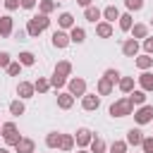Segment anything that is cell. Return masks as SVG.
I'll return each instance as SVG.
<instances>
[{"instance_id": "b9f144b4", "label": "cell", "mask_w": 153, "mask_h": 153, "mask_svg": "<svg viewBox=\"0 0 153 153\" xmlns=\"http://www.w3.org/2000/svg\"><path fill=\"white\" fill-rule=\"evenodd\" d=\"M10 65H12V57H10V53H0V67H5V69H7Z\"/></svg>"}, {"instance_id": "bcb514c9", "label": "cell", "mask_w": 153, "mask_h": 153, "mask_svg": "<svg viewBox=\"0 0 153 153\" xmlns=\"http://www.w3.org/2000/svg\"><path fill=\"white\" fill-rule=\"evenodd\" d=\"M76 2H79V5H81V7H88V5H91V2H93V0H76Z\"/></svg>"}, {"instance_id": "7a4b0ae2", "label": "cell", "mask_w": 153, "mask_h": 153, "mask_svg": "<svg viewBox=\"0 0 153 153\" xmlns=\"http://www.w3.org/2000/svg\"><path fill=\"white\" fill-rule=\"evenodd\" d=\"M0 131H2V139H5L7 146H17V143L22 141V134L17 131L14 122H5V124H0Z\"/></svg>"}, {"instance_id": "9a60e30c", "label": "cell", "mask_w": 153, "mask_h": 153, "mask_svg": "<svg viewBox=\"0 0 153 153\" xmlns=\"http://www.w3.org/2000/svg\"><path fill=\"white\" fill-rule=\"evenodd\" d=\"M136 67H139L141 72L151 69V67H153V57H151L148 53H143V55H136Z\"/></svg>"}, {"instance_id": "e575fe53", "label": "cell", "mask_w": 153, "mask_h": 153, "mask_svg": "<svg viewBox=\"0 0 153 153\" xmlns=\"http://www.w3.org/2000/svg\"><path fill=\"white\" fill-rule=\"evenodd\" d=\"M38 5H41V12H43V14H50V12L57 7V2H55V0H41Z\"/></svg>"}, {"instance_id": "ab89813d", "label": "cell", "mask_w": 153, "mask_h": 153, "mask_svg": "<svg viewBox=\"0 0 153 153\" xmlns=\"http://www.w3.org/2000/svg\"><path fill=\"white\" fill-rule=\"evenodd\" d=\"M141 148H143V153H153V136H143Z\"/></svg>"}, {"instance_id": "ee69618b", "label": "cell", "mask_w": 153, "mask_h": 153, "mask_svg": "<svg viewBox=\"0 0 153 153\" xmlns=\"http://www.w3.org/2000/svg\"><path fill=\"white\" fill-rule=\"evenodd\" d=\"M5 7H7L10 12H14L17 7H22V2H19V0H5Z\"/></svg>"}, {"instance_id": "cb8c5ba5", "label": "cell", "mask_w": 153, "mask_h": 153, "mask_svg": "<svg viewBox=\"0 0 153 153\" xmlns=\"http://www.w3.org/2000/svg\"><path fill=\"white\" fill-rule=\"evenodd\" d=\"M117 86H120L122 93H131V91H134V76H122Z\"/></svg>"}, {"instance_id": "d590c367", "label": "cell", "mask_w": 153, "mask_h": 153, "mask_svg": "<svg viewBox=\"0 0 153 153\" xmlns=\"http://www.w3.org/2000/svg\"><path fill=\"white\" fill-rule=\"evenodd\" d=\"M108 81H112V84H120V79H122V74L117 72V69H105V74H103Z\"/></svg>"}, {"instance_id": "f6af8a7d", "label": "cell", "mask_w": 153, "mask_h": 153, "mask_svg": "<svg viewBox=\"0 0 153 153\" xmlns=\"http://www.w3.org/2000/svg\"><path fill=\"white\" fill-rule=\"evenodd\" d=\"M19 2H22L24 10H33V7H36V0H19Z\"/></svg>"}, {"instance_id": "2e32d148", "label": "cell", "mask_w": 153, "mask_h": 153, "mask_svg": "<svg viewBox=\"0 0 153 153\" xmlns=\"http://www.w3.org/2000/svg\"><path fill=\"white\" fill-rule=\"evenodd\" d=\"M112 86H115L112 81H108L105 76H100V79H98V86H96V88H98V96H110V93H112Z\"/></svg>"}, {"instance_id": "484cf974", "label": "cell", "mask_w": 153, "mask_h": 153, "mask_svg": "<svg viewBox=\"0 0 153 153\" xmlns=\"http://www.w3.org/2000/svg\"><path fill=\"white\" fill-rule=\"evenodd\" d=\"M60 139H62V134L50 131V134L45 136V146H48V148H60Z\"/></svg>"}, {"instance_id": "4dcf8cb0", "label": "cell", "mask_w": 153, "mask_h": 153, "mask_svg": "<svg viewBox=\"0 0 153 153\" xmlns=\"http://www.w3.org/2000/svg\"><path fill=\"white\" fill-rule=\"evenodd\" d=\"M33 86H36V91H38V93H48V91H50V79L38 76V79L33 81Z\"/></svg>"}, {"instance_id": "d6986e66", "label": "cell", "mask_w": 153, "mask_h": 153, "mask_svg": "<svg viewBox=\"0 0 153 153\" xmlns=\"http://www.w3.org/2000/svg\"><path fill=\"white\" fill-rule=\"evenodd\" d=\"M41 31H43V26H41L36 19H29V24H26V33H29L31 38H38V36H41Z\"/></svg>"}, {"instance_id": "5b68a950", "label": "cell", "mask_w": 153, "mask_h": 153, "mask_svg": "<svg viewBox=\"0 0 153 153\" xmlns=\"http://www.w3.org/2000/svg\"><path fill=\"white\" fill-rule=\"evenodd\" d=\"M98 105H100V98L96 93H84L81 96V108L84 110H98Z\"/></svg>"}, {"instance_id": "52a82bcc", "label": "cell", "mask_w": 153, "mask_h": 153, "mask_svg": "<svg viewBox=\"0 0 153 153\" xmlns=\"http://www.w3.org/2000/svg\"><path fill=\"white\" fill-rule=\"evenodd\" d=\"M122 53H124L127 57H136V55H139V41H136V38H127V41L122 43Z\"/></svg>"}, {"instance_id": "d6a6232c", "label": "cell", "mask_w": 153, "mask_h": 153, "mask_svg": "<svg viewBox=\"0 0 153 153\" xmlns=\"http://www.w3.org/2000/svg\"><path fill=\"white\" fill-rule=\"evenodd\" d=\"M55 72H60V74H65V76H69V74H72V62H67V60H62V62H57V65H55Z\"/></svg>"}, {"instance_id": "4fadbf2b", "label": "cell", "mask_w": 153, "mask_h": 153, "mask_svg": "<svg viewBox=\"0 0 153 153\" xmlns=\"http://www.w3.org/2000/svg\"><path fill=\"white\" fill-rule=\"evenodd\" d=\"M139 86H141L143 91H153V74H151L148 69L139 74Z\"/></svg>"}, {"instance_id": "60d3db41", "label": "cell", "mask_w": 153, "mask_h": 153, "mask_svg": "<svg viewBox=\"0 0 153 153\" xmlns=\"http://www.w3.org/2000/svg\"><path fill=\"white\" fill-rule=\"evenodd\" d=\"M33 19H36V22H38L43 29H48V26H50V19H48V14H43V12H41L38 17H33Z\"/></svg>"}, {"instance_id": "83f0119b", "label": "cell", "mask_w": 153, "mask_h": 153, "mask_svg": "<svg viewBox=\"0 0 153 153\" xmlns=\"http://www.w3.org/2000/svg\"><path fill=\"white\" fill-rule=\"evenodd\" d=\"M88 146H91V153H105V141L100 136H93Z\"/></svg>"}, {"instance_id": "3957f363", "label": "cell", "mask_w": 153, "mask_h": 153, "mask_svg": "<svg viewBox=\"0 0 153 153\" xmlns=\"http://www.w3.org/2000/svg\"><path fill=\"white\" fill-rule=\"evenodd\" d=\"M134 120H136V124H148V122H153V105H141V108L134 112Z\"/></svg>"}, {"instance_id": "f1b7e54d", "label": "cell", "mask_w": 153, "mask_h": 153, "mask_svg": "<svg viewBox=\"0 0 153 153\" xmlns=\"http://www.w3.org/2000/svg\"><path fill=\"white\" fill-rule=\"evenodd\" d=\"M57 24H60L62 29H72V26H74V17H72L69 12H62L60 19H57Z\"/></svg>"}, {"instance_id": "f546056e", "label": "cell", "mask_w": 153, "mask_h": 153, "mask_svg": "<svg viewBox=\"0 0 153 153\" xmlns=\"http://www.w3.org/2000/svg\"><path fill=\"white\" fill-rule=\"evenodd\" d=\"M17 60H19L24 67H31V65L36 62V55H33V53H29V50H24V53H19V57H17Z\"/></svg>"}, {"instance_id": "8d00e7d4", "label": "cell", "mask_w": 153, "mask_h": 153, "mask_svg": "<svg viewBox=\"0 0 153 153\" xmlns=\"http://www.w3.org/2000/svg\"><path fill=\"white\" fill-rule=\"evenodd\" d=\"M110 153H127V141H112Z\"/></svg>"}, {"instance_id": "4316f807", "label": "cell", "mask_w": 153, "mask_h": 153, "mask_svg": "<svg viewBox=\"0 0 153 153\" xmlns=\"http://www.w3.org/2000/svg\"><path fill=\"white\" fill-rule=\"evenodd\" d=\"M74 148V136L72 134H62V139H60V151H72Z\"/></svg>"}, {"instance_id": "836d02e7", "label": "cell", "mask_w": 153, "mask_h": 153, "mask_svg": "<svg viewBox=\"0 0 153 153\" xmlns=\"http://www.w3.org/2000/svg\"><path fill=\"white\" fill-rule=\"evenodd\" d=\"M10 112H12L14 117L24 115V103H22V98H19V100H12V103H10Z\"/></svg>"}, {"instance_id": "f35d334b", "label": "cell", "mask_w": 153, "mask_h": 153, "mask_svg": "<svg viewBox=\"0 0 153 153\" xmlns=\"http://www.w3.org/2000/svg\"><path fill=\"white\" fill-rule=\"evenodd\" d=\"M22 67H24V65H22V62L17 60V62H12V65L7 67V74H10V76H17V74L22 72Z\"/></svg>"}, {"instance_id": "ac0fdd59", "label": "cell", "mask_w": 153, "mask_h": 153, "mask_svg": "<svg viewBox=\"0 0 153 153\" xmlns=\"http://www.w3.org/2000/svg\"><path fill=\"white\" fill-rule=\"evenodd\" d=\"M141 141H143V136H141V129H129L127 131V143H131V146H141Z\"/></svg>"}, {"instance_id": "7c38bea8", "label": "cell", "mask_w": 153, "mask_h": 153, "mask_svg": "<svg viewBox=\"0 0 153 153\" xmlns=\"http://www.w3.org/2000/svg\"><path fill=\"white\" fill-rule=\"evenodd\" d=\"M74 105V96L69 93V91H65V93H60L57 96V108H62V110H69Z\"/></svg>"}, {"instance_id": "277c9868", "label": "cell", "mask_w": 153, "mask_h": 153, "mask_svg": "<svg viewBox=\"0 0 153 153\" xmlns=\"http://www.w3.org/2000/svg\"><path fill=\"white\" fill-rule=\"evenodd\" d=\"M67 86H69V93H72V96H84V93H86V81H84L81 76L69 79V81H67Z\"/></svg>"}, {"instance_id": "e0dca14e", "label": "cell", "mask_w": 153, "mask_h": 153, "mask_svg": "<svg viewBox=\"0 0 153 153\" xmlns=\"http://www.w3.org/2000/svg\"><path fill=\"white\" fill-rule=\"evenodd\" d=\"M84 17H86L88 22H93V24H96V22L103 17V12H100L98 7H93V5H88V7H84Z\"/></svg>"}, {"instance_id": "74e56055", "label": "cell", "mask_w": 153, "mask_h": 153, "mask_svg": "<svg viewBox=\"0 0 153 153\" xmlns=\"http://www.w3.org/2000/svg\"><path fill=\"white\" fill-rule=\"evenodd\" d=\"M124 5H127L129 12H139L143 7V0H124Z\"/></svg>"}, {"instance_id": "9c48e42d", "label": "cell", "mask_w": 153, "mask_h": 153, "mask_svg": "<svg viewBox=\"0 0 153 153\" xmlns=\"http://www.w3.org/2000/svg\"><path fill=\"white\" fill-rule=\"evenodd\" d=\"M72 41H69V33H65V31H53V45L55 48H67Z\"/></svg>"}, {"instance_id": "30bf717a", "label": "cell", "mask_w": 153, "mask_h": 153, "mask_svg": "<svg viewBox=\"0 0 153 153\" xmlns=\"http://www.w3.org/2000/svg\"><path fill=\"white\" fill-rule=\"evenodd\" d=\"M12 29H14L12 17H10V14H2V17H0V36H2V38H7V36L12 33Z\"/></svg>"}, {"instance_id": "ba28073f", "label": "cell", "mask_w": 153, "mask_h": 153, "mask_svg": "<svg viewBox=\"0 0 153 153\" xmlns=\"http://www.w3.org/2000/svg\"><path fill=\"white\" fill-rule=\"evenodd\" d=\"M33 93H36V86L33 84H29V81H19V86H17V96L24 100V98H33Z\"/></svg>"}, {"instance_id": "c3c4849f", "label": "cell", "mask_w": 153, "mask_h": 153, "mask_svg": "<svg viewBox=\"0 0 153 153\" xmlns=\"http://www.w3.org/2000/svg\"><path fill=\"white\" fill-rule=\"evenodd\" d=\"M0 153H10V151H7V148H0Z\"/></svg>"}, {"instance_id": "ffe728a7", "label": "cell", "mask_w": 153, "mask_h": 153, "mask_svg": "<svg viewBox=\"0 0 153 153\" xmlns=\"http://www.w3.org/2000/svg\"><path fill=\"white\" fill-rule=\"evenodd\" d=\"M33 146H36V143H33L31 139H22V141L14 146V151H17V153H33Z\"/></svg>"}, {"instance_id": "1f68e13d", "label": "cell", "mask_w": 153, "mask_h": 153, "mask_svg": "<svg viewBox=\"0 0 153 153\" xmlns=\"http://www.w3.org/2000/svg\"><path fill=\"white\" fill-rule=\"evenodd\" d=\"M129 100H131L134 105H143V103H146V91H143V88H141V91H131V93H129Z\"/></svg>"}, {"instance_id": "8fae6325", "label": "cell", "mask_w": 153, "mask_h": 153, "mask_svg": "<svg viewBox=\"0 0 153 153\" xmlns=\"http://www.w3.org/2000/svg\"><path fill=\"white\" fill-rule=\"evenodd\" d=\"M96 36L110 38V36H112V24H110V22H98V24H96Z\"/></svg>"}, {"instance_id": "8992f818", "label": "cell", "mask_w": 153, "mask_h": 153, "mask_svg": "<svg viewBox=\"0 0 153 153\" xmlns=\"http://www.w3.org/2000/svg\"><path fill=\"white\" fill-rule=\"evenodd\" d=\"M91 139H93V134H91V129H86V127H81V129H76V134H74V141H76V146H88L91 143Z\"/></svg>"}, {"instance_id": "5bb4252c", "label": "cell", "mask_w": 153, "mask_h": 153, "mask_svg": "<svg viewBox=\"0 0 153 153\" xmlns=\"http://www.w3.org/2000/svg\"><path fill=\"white\" fill-rule=\"evenodd\" d=\"M69 41H72V43H84V41H86V31H84L81 26H72V29H69Z\"/></svg>"}, {"instance_id": "7dc6e473", "label": "cell", "mask_w": 153, "mask_h": 153, "mask_svg": "<svg viewBox=\"0 0 153 153\" xmlns=\"http://www.w3.org/2000/svg\"><path fill=\"white\" fill-rule=\"evenodd\" d=\"M76 153H91V151H84V148H81V151H76Z\"/></svg>"}, {"instance_id": "6da1fadb", "label": "cell", "mask_w": 153, "mask_h": 153, "mask_svg": "<svg viewBox=\"0 0 153 153\" xmlns=\"http://www.w3.org/2000/svg\"><path fill=\"white\" fill-rule=\"evenodd\" d=\"M134 112V103L129 100V96L127 98H120V100H115L112 105H110V115L112 117H127V115H131Z\"/></svg>"}, {"instance_id": "d4e9b609", "label": "cell", "mask_w": 153, "mask_h": 153, "mask_svg": "<svg viewBox=\"0 0 153 153\" xmlns=\"http://www.w3.org/2000/svg\"><path fill=\"white\" fill-rule=\"evenodd\" d=\"M65 84H67V76L60 74V72H53V76H50V86H53V88H62Z\"/></svg>"}, {"instance_id": "7402d4cb", "label": "cell", "mask_w": 153, "mask_h": 153, "mask_svg": "<svg viewBox=\"0 0 153 153\" xmlns=\"http://www.w3.org/2000/svg\"><path fill=\"white\" fill-rule=\"evenodd\" d=\"M120 29L122 31H131V26H134V19H131V12H127V14H120Z\"/></svg>"}, {"instance_id": "7bdbcfd3", "label": "cell", "mask_w": 153, "mask_h": 153, "mask_svg": "<svg viewBox=\"0 0 153 153\" xmlns=\"http://www.w3.org/2000/svg\"><path fill=\"white\" fill-rule=\"evenodd\" d=\"M143 50H146L148 55H153V36H146V38H143Z\"/></svg>"}, {"instance_id": "44dd1931", "label": "cell", "mask_w": 153, "mask_h": 153, "mask_svg": "<svg viewBox=\"0 0 153 153\" xmlns=\"http://www.w3.org/2000/svg\"><path fill=\"white\" fill-rule=\"evenodd\" d=\"M103 17H105V22H115V19H120V10L115 7V5H108L105 10H103Z\"/></svg>"}, {"instance_id": "681fc988", "label": "cell", "mask_w": 153, "mask_h": 153, "mask_svg": "<svg viewBox=\"0 0 153 153\" xmlns=\"http://www.w3.org/2000/svg\"><path fill=\"white\" fill-rule=\"evenodd\" d=\"M151 26H153V19H151Z\"/></svg>"}, {"instance_id": "603a6c76", "label": "cell", "mask_w": 153, "mask_h": 153, "mask_svg": "<svg viewBox=\"0 0 153 153\" xmlns=\"http://www.w3.org/2000/svg\"><path fill=\"white\" fill-rule=\"evenodd\" d=\"M146 36H148V26L146 24H134L131 26V38L139 41V38H146Z\"/></svg>"}]
</instances>
